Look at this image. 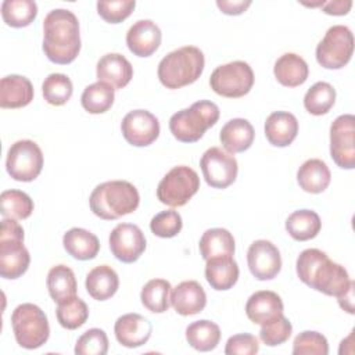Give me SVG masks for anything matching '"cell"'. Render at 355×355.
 I'll list each match as a JSON object with an SVG mask.
<instances>
[{
  "instance_id": "1",
  "label": "cell",
  "mask_w": 355,
  "mask_h": 355,
  "mask_svg": "<svg viewBox=\"0 0 355 355\" xmlns=\"http://www.w3.org/2000/svg\"><path fill=\"white\" fill-rule=\"evenodd\" d=\"M43 44L46 57L60 65L75 61L80 51L78 17L65 8L51 10L43 21Z\"/></svg>"
},
{
  "instance_id": "2",
  "label": "cell",
  "mask_w": 355,
  "mask_h": 355,
  "mask_svg": "<svg viewBox=\"0 0 355 355\" xmlns=\"http://www.w3.org/2000/svg\"><path fill=\"white\" fill-rule=\"evenodd\" d=\"M295 269L302 283L326 295H341L352 282L344 266L330 261L318 248L304 250L297 258Z\"/></svg>"
},
{
  "instance_id": "3",
  "label": "cell",
  "mask_w": 355,
  "mask_h": 355,
  "mask_svg": "<svg viewBox=\"0 0 355 355\" xmlns=\"http://www.w3.org/2000/svg\"><path fill=\"white\" fill-rule=\"evenodd\" d=\"M139 202L140 196L137 189L126 180L100 183L94 187L89 198L92 212L104 220H114L135 212Z\"/></svg>"
},
{
  "instance_id": "4",
  "label": "cell",
  "mask_w": 355,
  "mask_h": 355,
  "mask_svg": "<svg viewBox=\"0 0 355 355\" xmlns=\"http://www.w3.org/2000/svg\"><path fill=\"white\" fill-rule=\"evenodd\" d=\"M204 54L196 46H183L166 54L158 64V79L166 89L194 83L204 71Z\"/></svg>"
},
{
  "instance_id": "5",
  "label": "cell",
  "mask_w": 355,
  "mask_h": 355,
  "mask_svg": "<svg viewBox=\"0 0 355 355\" xmlns=\"http://www.w3.org/2000/svg\"><path fill=\"white\" fill-rule=\"evenodd\" d=\"M219 119V108L215 103L200 100L173 114L169 119V130L175 139L182 143H194L200 140L205 130L214 126Z\"/></svg>"
},
{
  "instance_id": "6",
  "label": "cell",
  "mask_w": 355,
  "mask_h": 355,
  "mask_svg": "<svg viewBox=\"0 0 355 355\" xmlns=\"http://www.w3.org/2000/svg\"><path fill=\"white\" fill-rule=\"evenodd\" d=\"M31 255L24 245V229L17 219L3 218L0 229V276L21 277L29 266Z\"/></svg>"
},
{
  "instance_id": "7",
  "label": "cell",
  "mask_w": 355,
  "mask_h": 355,
  "mask_svg": "<svg viewBox=\"0 0 355 355\" xmlns=\"http://www.w3.org/2000/svg\"><path fill=\"white\" fill-rule=\"evenodd\" d=\"M11 326L18 345L26 349L42 347L50 336L46 313L31 302L21 304L12 311Z\"/></svg>"
},
{
  "instance_id": "8",
  "label": "cell",
  "mask_w": 355,
  "mask_h": 355,
  "mask_svg": "<svg viewBox=\"0 0 355 355\" xmlns=\"http://www.w3.org/2000/svg\"><path fill=\"white\" fill-rule=\"evenodd\" d=\"M200 178L186 165L172 168L158 183L157 198L168 207H183L198 191Z\"/></svg>"
},
{
  "instance_id": "9",
  "label": "cell",
  "mask_w": 355,
  "mask_h": 355,
  "mask_svg": "<svg viewBox=\"0 0 355 355\" xmlns=\"http://www.w3.org/2000/svg\"><path fill=\"white\" fill-rule=\"evenodd\" d=\"M354 51V36L348 26L333 25L316 47V60L326 69L345 67Z\"/></svg>"
},
{
  "instance_id": "10",
  "label": "cell",
  "mask_w": 355,
  "mask_h": 355,
  "mask_svg": "<svg viewBox=\"0 0 355 355\" xmlns=\"http://www.w3.org/2000/svg\"><path fill=\"white\" fill-rule=\"evenodd\" d=\"M211 89L227 98H239L245 96L254 85V72L244 61H233L219 65L209 78Z\"/></svg>"
},
{
  "instance_id": "11",
  "label": "cell",
  "mask_w": 355,
  "mask_h": 355,
  "mask_svg": "<svg viewBox=\"0 0 355 355\" xmlns=\"http://www.w3.org/2000/svg\"><path fill=\"white\" fill-rule=\"evenodd\" d=\"M43 168V153L33 140H18L8 148L6 169L18 182L35 180Z\"/></svg>"
},
{
  "instance_id": "12",
  "label": "cell",
  "mask_w": 355,
  "mask_h": 355,
  "mask_svg": "<svg viewBox=\"0 0 355 355\" xmlns=\"http://www.w3.org/2000/svg\"><path fill=\"white\" fill-rule=\"evenodd\" d=\"M330 155L337 166L352 169L355 166V116L340 115L330 126Z\"/></svg>"
},
{
  "instance_id": "13",
  "label": "cell",
  "mask_w": 355,
  "mask_h": 355,
  "mask_svg": "<svg viewBox=\"0 0 355 355\" xmlns=\"http://www.w3.org/2000/svg\"><path fill=\"white\" fill-rule=\"evenodd\" d=\"M200 166L207 184L214 189L229 187L239 172L236 158L220 147L208 148L200 159Z\"/></svg>"
},
{
  "instance_id": "14",
  "label": "cell",
  "mask_w": 355,
  "mask_h": 355,
  "mask_svg": "<svg viewBox=\"0 0 355 355\" xmlns=\"http://www.w3.org/2000/svg\"><path fill=\"white\" fill-rule=\"evenodd\" d=\"M125 140L135 147H146L159 136V122L147 110H133L128 112L121 123Z\"/></svg>"
},
{
  "instance_id": "15",
  "label": "cell",
  "mask_w": 355,
  "mask_h": 355,
  "mask_svg": "<svg viewBox=\"0 0 355 355\" xmlns=\"http://www.w3.org/2000/svg\"><path fill=\"white\" fill-rule=\"evenodd\" d=\"M110 250L118 261L132 263L144 252L146 237L139 226L119 223L110 234Z\"/></svg>"
},
{
  "instance_id": "16",
  "label": "cell",
  "mask_w": 355,
  "mask_h": 355,
  "mask_svg": "<svg viewBox=\"0 0 355 355\" xmlns=\"http://www.w3.org/2000/svg\"><path fill=\"white\" fill-rule=\"evenodd\" d=\"M247 263L255 279L272 280L282 269L280 251L269 240H255L247 251Z\"/></svg>"
},
{
  "instance_id": "17",
  "label": "cell",
  "mask_w": 355,
  "mask_h": 355,
  "mask_svg": "<svg viewBox=\"0 0 355 355\" xmlns=\"http://www.w3.org/2000/svg\"><path fill=\"white\" fill-rule=\"evenodd\" d=\"M162 33L151 19H140L135 22L126 33L128 49L137 57H150L161 44Z\"/></svg>"
},
{
  "instance_id": "18",
  "label": "cell",
  "mask_w": 355,
  "mask_h": 355,
  "mask_svg": "<svg viewBox=\"0 0 355 355\" xmlns=\"http://www.w3.org/2000/svg\"><path fill=\"white\" fill-rule=\"evenodd\" d=\"M151 323L139 313H126L116 319L114 333L118 343L126 348H137L146 344L151 336Z\"/></svg>"
},
{
  "instance_id": "19",
  "label": "cell",
  "mask_w": 355,
  "mask_h": 355,
  "mask_svg": "<svg viewBox=\"0 0 355 355\" xmlns=\"http://www.w3.org/2000/svg\"><path fill=\"white\" fill-rule=\"evenodd\" d=\"M283 301L275 291L261 290L248 298L245 313L252 323L263 326L279 319L283 315Z\"/></svg>"
},
{
  "instance_id": "20",
  "label": "cell",
  "mask_w": 355,
  "mask_h": 355,
  "mask_svg": "<svg viewBox=\"0 0 355 355\" xmlns=\"http://www.w3.org/2000/svg\"><path fill=\"white\" fill-rule=\"evenodd\" d=\"M171 305L182 316L200 313L207 305V294L196 280L179 283L171 293Z\"/></svg>"
},
{
  "instance_id": "21",
  "label": "cell",
  "mask_w": 355,
  "mask_h": 355,
  "mask_svg": "<svg viewBox=\"0 0 355 355\" xmlns=\"http://www.w3.org/2000/svg\"><path fill=\"white\" fill-rule=\"evenodd\" d=\"M96 75L100 82H105L115 89H122L130 82L133 67L122 54L108 53L98 60Z\"/></svg>"
},
{
  "instance_id": "22",
  "label": "cell",
  "mask_w": 355,
  "mask_h": 355,
  "mask_svg": "<svg viewBox=\"0 0 355 355\" xmlns=\"http://www.w3.org/2000/svg\"><path fill=\"white\" fill-rule=\"evenodd\" d=\"M239 265L233 255H220L207 259L205 279L214 290L225 291L232 288L239 280Z\"/></svg>"
},
{
  "instance_id": "23",
  "label": "cell",
  "mask_w": 355,
  "mask_h": 355,
  "mask_svg": "<svg viewBox=\"0 0 355 355\" xmlns=\"http://www.w3.org/2000/svg\"><path fill=\"white\" fill-rule=\"evenodd\" d=\"M298 133L297 118L287 111L272 112L265 122V136L272 146L287 147Z\"/></svg>"
},
{
  "instance_id": "24",
  "label": "cell",
  "mask_w": 355,
  "mask_h": 355,
  "mask_svg": "<svg viewBox=\"0 0 355 355\" xmlns=\"http://www.w3.org/2000/svg\"><path fill=\"white\" fill-rule=\"evenodd\" d=\"M254 137L255 132L252 125L243 118L227 121L219 132V140L223 148L230 154L248 150L254 141Z\"/></svg>"
},
{
  "instance_id": "25",
  "label": "cell",
  "mask_w": 355,
  "mask_h": 355,
  "mask_svg": "<svg viewBox=\"0 0 355 355\" xmlns=\"http://www.w3.org/2000/svg\"><path fill=\"white\" fill-rule=\"evenodd\" d=\"M33 100L31 80L21 75L4 76L0 82V107L22 108Z\"/></svg>"
},
{
  "instance_id": "26",
  "label": "cell",
  "mask_w": 355,
  "mask_h": 355,
  "mask_svg": "<svg viewBox=\"0 0 355 355\" xmlns=\"http://www.w3.org/2000/svg\"><path fill=\"white\" fill-rule=\"evenodd\" d=\"M62 244L65 251L78 261L93 259L100 251L97 236L82 227L69 229L62 237Z\"/></svg>"
},
{
  "instance_id": "27",
  "label": "cell",
  "mask_w": 355,
  "mask_h": 355,
  "mask_svg": "<svg viewBox=\"0 0 355 355\" xmlns=\"http://www.w3.org/2000/svg\"><path fill=\"white\" fill-rule=\"evenodd\" d=\"M273 73L279 83L287 87H297L308 79V64L302 57L294 53H286L277 58Z\"/></svg>"
},
{
  "instance_id": "28",
  "label": "cell",
  "mask_w": 355,
  "mask_h": 355,
  "mask_svg": "<svg viewBox=\"0 0 355 355\" xmlns=\"http://www.w3.org/2000/svg\"><path fill=\"white\" fill-rule=\"evenodd\" d=\"M85 286L92 298L105 301L118 291L119 277L111 266L98 265L87 273Z\"/></svg>"
},
{
  "instance_id": "29",
  "label": "cell",
  "mask_w": 355,
  "mask_h": 355,
  "mask_svg": "<svg viewBox=\"0 0 355 355\" xmlns=\"http://www.w3.org/2000/svg\"><path fill=\"white\" fill-rule=\"evenodd\" d=\"M330 179L331 175L329 166L319 158H311L305 161L297 172V182L300 187L304 191L312 194L324 191L330 184Z\"/></svg>"
},
{
  "instance_id": "30",
  "label": "cell",
  "mask_w": 355,
  "mask_h": 355,
  "mask_svg": "<svg viewBox=\"0 0 355 355\" xmlns=\"http://www.w3.org/2000/svg\"><path fill=\"white\" fill-rule=\"evenodd\" d=\"M200 254L202 259H209L220 255H233L236 245L233 234L222 227L208 229L202 233L200 243Z\"/></svg>"
},
{
  "instance_id": "31",
  "label": "cell",
  "mask_w": 355,
  "mask_h": 355,
  "mask_svg": "<svg viewBox=\"0 0 355 355\" xmlns=\"http://www.w3.org/2000/svg\"><path fill=\"white\" fill-rule=\"evenodd\" d=\"M320 227L322 222L319 215L311 209L294 211L286 219V230L297 241L315 239L320 232Z\"/></svg>"
},
{
  "instance_id": "32",
  "label": "cell",
  "mask_w": 355,
  "mask_h": 355,
  "mask_svg": "<svg viewBox=\"0 0 355 355\" xmlns=\"http://www.w3.org/2000/svg\"><path fill=\"white\" fill-rule=\"evenodd\" d=\"M47 288L50 297L58 304L76 295L75 273L67 265H55L47 273Z\"/></svg>"
},
{
  "instance_id": "33",
  "label": "cell",
  "mask_w": 355,
  "mask_h": 355,
  "mask_svg": "<svg viewBox=\"0 0 355 355\" xmlns=\"http://www.w3.org/2000/svg\"><path fill=\"white\" fill-rule=\"evenodd\" d=\"M186 340L197 351H212L220 341V329L215 322L207 319L197 320L187 326Z\"/></svg>"
},
{
  "instance_id": "34",
  "label": "cell",
  "mask_w": 355,
  "mask_h": 355,
  "mask_svg": "<svg viewBox=\"0 0 355 355\" xmlns=\"http://www.w3.org/2000/svg\"><path fill=\"white\" fill-rule=\"evenodd\" d=\"M115 98V89L105 82H96L85 87L80 103L89 114H103L111 108Z\"/></svg>"
},
{
  "instance_id": "35",
  "label": "cell",
  "mask_w": 355,
  "mask_h": 355,
  "mask_svg": "<svg viewBox=\"0 0 355 355\" xmlns=\"http://www.w3.org/2000/svg\"><path fill=\"white\" fill-rule=\"evenodd\" d=\"M171 283L165 279H153L147 282L140 293L141 304L150 312H166L171 304Z\"/></svg>"
},
{
  "instance_id": "36",
  "label": "cell",
  "mask_w": 355,
  "mask_h": 355,
  "mask_svg": "<svg viewBox=\"0 0 355 355\" xmlns=\"http://www.w3.org/2000/svg\"><path fill=\"white\" fill-rule=\"evenodd\" d=\"M37 6L33 0H4L1 3L3 21L12 28H24L33 22Z\"/></svg>"
},
{
  "instance_id": "37",
  "label": "cell",
  "mask_w": 355,
  "mask_h": 355,
  "mask_svg": "<svg viewBox=\"0 0 355 355\" xmlns=\"http://www.w3.org/2000/svg\"><path fill=\"white\" fill-rule=\"evenodd\" d=\"M0 212L3 218L26 219L33 212V201L21 190H4L0 196Z\"/></svg>"
},
{
  "instance_id": "38",
  "label": "cell",
  "mask_w": 355,
  "mask_h": 355,
  "mask_svg": "<svg viewBox=\"0 0 355 355\" xmlns=\"http://www.w3.org/2000/svg\"><path fill=\"white\" fill-rule=\"evenodd\" d=\"M336 103V90L327 82H316L304 97V107L312 115L327 114Z\"/></svg>"
},
{
  "instance_id": "39",
  "label": "cell",
  "mask_w": 355,
  "mask_h": 355,
  "mask_svg": "<svg viewBox=\"0 0 355 355\" xmlns=\"http://www.w3.org/2000/svg\"><path fill=\"white\" fill-rule=\"evenodd\" d=\"M55 316L64 329L75 330L86 323L89 318V308L83 300L75 295L58 302Z\"/></svg>"
},
{
  "instance_id": "40",
  "label": "cell",
  "mask_w": 355,
  "mask_h": 355,
  "mask_svg": "<svg viewBox=\"0 0 355 355\" xmlns=\"http://www.w3.org/2000/svg\"><path fill=\"white\" fill-rule=\"evenodd\" d=\"M42 92L44 100L51 105H64L72 96L73 86L71 79L64 73H50L43 85Z\"/></svg>"
},
{
  "instance_id": "41",
  "label": "cell",
  "mask_w": 355,
  "mask_h": 355,
  "mask_svg": "<svg viewBox=\"0 0 355 355\" xmlns=\"http://www.w3.org/2000/svg\"><path fill=\"white\" fill-rule=\"evenodd\" d=\"M294 355H327L329 344L323 334L318 331H302L293 343Z\"/></svg>"
},
{
  "instance_id": "42",
  "label": "cell",
  "mask_w": 355,
  "mask_h": 355,
  "mask_svg": "<svg viewBox=\"0 0 355 355\" xmlns=\"http://www.w3.org/2000/svg\"><path fill=\"white\" fill-rule=\"evenodd\" d=\"M108 351V337L101 329H89L75 344L76 355H105Z\"/></svg>"
},
{
  "instance_id": "43",
  "label": "cell",
  "mask_w": 355,
  "mask_h": 355,
  "mask_svg": "<svg viewBox=\"0 0 355 355\" xmlns=\"http://www.w3.org/2000/svg\"><path fill=\"white\" fill-rule=\"evenodd\" d=\"M183 226L182 216L178 211L168 209L157 214L153 216L150 222V229L151 232L162 239H171L175 237L178 233H180Z\"/></svg>"
},
{
  "instance_id": "44",
  "label": "cell",
  "mask_w": 355,
  "mask_h": 355,
  "mask_svg": "<svg viewBox=\"0 0 355 355\" xmlns=\"http://www.w3.org/2000/svg\"><path fill=\"white\" fill-rule=\"evenodd\" d=\"M291 331H293V326L290 320L284 315H282L275 322L261 326L259 338L263 344L269 347H275L286 343L290 338Z\"/></svg>"
},
{
  "instance_id": "45",
  "label": "cell",
  "mask_w": 355,
  "mask_h": 355,
  "mask_svg": "<svg viewBox=\"0 0 355 355\" xmlns=\"http://www.w3.org/2000/svg\"><path fill=\"white\" fill-rule=\"evenodd\" d=\"M136 7L135 0H118V1H97L98 15L110 24H119L126 19Z\"/></svg>"
},
{
  "instance_id": "46",
  "label": "cell",
  "mask_w": 355,
  "mask_h": 355,
  "mask_svg": "<svg viewBox=\"0 0 355 355\" xmlns=\"http://www.w3.org/2000/svg\"><path fill=\"white\" fill-rule=\"evenodd\" d=\"M259 351V341L250 333H240L229 337L225 354L226 355H254Z\"/></svg>"
},
{
  "instance_id": "47",
  "label": "cell",
  "mask_w": 355,
  "mask_h": 355,
  "mask_svg": "<svg viewBox=\"0 0 355 355\" xmlns=\"http://www.w3.org/2000/svg\"><path fill=\"white\" fill-rule=\"evenodd\" d=\"M216 6L223 14L240 15L251 6V1L250 0H245V1L244 0H233V1L232 0H218Z\"/></svg>"
},
{
  "instance_id": "48",
  "label": "cell",
  "mask_w": 355,
  "mask_h": 355,
  "mask_svg": "<svg viewBox=\"0 0 355 355\" xmlns=\"http://www.w3.org/2000/svg\"><path fill=\"white\" fill-rule=\"evenodd\" d=\"M352 7L351 0H333V1H324L322 6L323 12L329 15H345Z\"/></svg>"
},
{
  "instance_id": "49",
  "label": "cell",
  "mask_w": 355,
  "mask_h": 355,
  "mask_svg": "<svg viewBox=\"0 0 355 355\" xmlns=\"http://www.w3.org/2000/svg\"><path fill=\"white\" fill-rule=\"evenodd\" d=\"M354 286H355L354 282H351V284L347 288V291L337 297L340 306L344 311H347L348 313H354Z\"/></svg>"
}]
</instances>
